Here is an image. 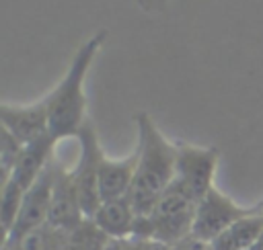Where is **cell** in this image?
Masks as SVG:
<instances>
[{
	"instance_id": "6da1fadb",
	"label": "cell",
	"mask_w": 263,
	"mask_h": 250,
	"mask_svg": "<svg viewBox=\"0 0 263 250\" xmlns=\"http://www.w3.org/2000/svg\"><path fill=\"white\" fill-rule=\"evenodd\" d=\"M136 125L138 164L127 199L138 215H148L177 176V143L160 133L148 113H138Z\"/></svg>"
},
{
	"instance_id": "7a4b0ae2",
	"label": "cell",
	"mask_w": 263,
	"mask_h": 250,
	"mask_svg": "<svg viewBox=\"0 0 263 250\" xmlns=\"http://www.w3.org/2000/svg\"><path fill=\"white\" fill-rule=\"evenodd\" d=\"M105 39L107 31H99L92 37H88L74 53L66 76L45 96L49 111V133L58 141L64 137H76L82 125L88 121L84 80Z\"/></svg>"
},
{
	"instance_id": "3957f363",
	"label": "cell",
	"mask_w": 263,
	"mask_h": 250,
	"mask_svg": "<svg viewBox=\"0 0 263 250\" xmlns=\"http://www.w3.org/2000/svg\"><path fill=\"white\" fill-rule=\"evenodd\" d=\"M197 203L199 199L175 178L152 211L148 215H138L134 238H148L166 246L179 244L193 232Z\"/></svg>"
},
{
	"instance_id": "277c9868",
	"label": "cell",
	"mask_w": 263,
	"mask_h": 250,
	"mask_svg": "<svg viewBox=\"0 0 263 250\" xmlns=\"http://www.w3.org/2000/svg\"><path fill=\"white\" fill-rule=\"evenodd\" d=\"M76 137L80 141V156H78L76 166L72 168V176H74V184L78 191L82 211L86 217H92L101 205L99 170H101V158L105 152L101 150V143H99V137H97V131L90 119L82 125Z\"/></svg>"
},
{
	"instance_id": "5b68a950",
	"label": "cell",
	"mask_w": 263,
	"mask_h": 250,
	"mask_svg": "<svg viewBox=\"0 0 263 250\" xmlns=\"http://www.w3.org/2000/svg\"><path fill=\"white\" fill-rule=\"evenodd\" d=\"M255 205L245 207L238 205L234 199H230L226 193H222L216 184L199 199L197 203V213L193 221V232L191 236L212 244L228 225H232L236 219L249 215Z\"/></svg>"
},
{
	"instance_id": "8992f818",
	"label": "cell",
	"mask_w": 263,
	"mask_h": 250,
	"mask_svg": "<svg viewBox=\"0 0 263 250\" xmlns=\"http://www.w3.org/2000/svg\"><path fill=\"white\" fill-rule=\"evenodd\" d=\"M220 162L218 148H201L191 143H177V180L185 184L197 199H201L212 186Z\"/></svg>"
},
{
	"instance_id": "52a82bcc",
	"label": "cell",
	"mask_w": 263,
	"mask_h": 250,
	"mask_svg": "<svg viewBox=\"0 0 263 250\" xmlns=\"http://www.w3.org/2000/svg\"><path fill=\"white\" fill-rule=\"evenodd\" d=\"M84 219H86V215H84L80 199H78L72 170H68L64 164L55 162V178H53L47 223L53 227H60L64 232H72Z\"/></svg>"
},
{
	"instance_id": "ba28073f",
	"label": "cell",
	"mask_w": 263,
	"mask_h": 250,
	"mask_svg": "<svg viewBox=\"0 0 263 250\" xmlns=\"http://www.w3.org/2000/svg\"><path fill=\"white\" fill-rule=\"evenodd\" d=\"M0 123L23 145L49 133V111L45 96L33 105H0Z\"/></svg>"
},
{
	"instance_id": "9c48e42d",
	"label": "cell",
	"mask_w": 263,
	"mask_h": 250,
	"mask_svg": "<svg viewBox=\"0 0 263 250\" xmlns=\"http://www.w3.org/2000/svg\"><path fill=\"white\" fill-rule=\"evenodd\" d=\"M55 158L51 160V164L41 172V176L25 191L23 197V205L16 217V223L12 227V232L8 236H16L23 234L27 230L39 227L43 223H47V215H49V205H51V191H53V178H55ZM4 236V238H8Z\"/></svg>"
},
{
	"instance_id": "30bf717a",
	"label": "cell",
	"mask_w": 263,
	"mask_h": 250,
	"mask_svg": "<svg viewBox=\"0 0 263 250\" xmlns=\"http://www.w3.org/2000/svg\"><path fill=\"white\" fill-rule=\"evenodd\" d=\"M55 143L58 139L47 133L31 143H27L12 168V174L8 176L10 180H14L18 186H23L25 191L41 176V172L51 164V160L55 158L53 156V150H55ZM6 180V178H4Z\"/></svg>"
},
{
	"instance_id": "8fae6325",
	"label": "cell",
	"mask_w": 263,
	"mask_h": 250,
	"mask_svg": "<svg viewBox=\"0 0 263 250\" xmlns=\"http://www.w3.org/2000/svg\"><path fill=\"white\" fill-rule=\"evenodd\" d=\"M90 219L111 240H125V238H134L138 213L129 203V199L121 197V199L101 201L99 209Z\"/></svg>"
},
{
	"instance_id": "7c38bea8",
	"label": "cell",
	"mask_w": 263,
	"mask_h": 250,
	"mask_svg": "<svg viewBox=\"0 0 263 250\" xmlns=\"http://www.w3.org/2000/svg\"><path fill=\"white\" fill-rule=\"evenodd\" d=\"M138 154L125 158H109L103 154L101 158V170H99V189H101V201L109 199H121L129 195L134 174H136Z\"/></svg>"
},
{
	"instance_id": "4fadbf2b",
	"label": "cell",
	"mask_w": 263,
	"mask_h": 250,
	"mask_svg": "<svg viewBox=\"0 0 263 250\" xmlns=\"http://www.w3.org/2000/svg\"><path fill=\"white\" fill-rule=\"evenodd\" d=\"M261 236H263V201H259L249 215L228 225L210 246L212 250H253Z\"/></svg>"
},
{
	"instance_id": "5bb4252c",
	"label": "cell",
	"mask_w": 263,
	"mask_h": 250,
	"mask_svg": "<svg viewBox=\"0 0 263 250\" xmlns=\"http://www.w3.org/2000/svg\"><path fill=\"white\" fill-rule=\"evenodd\" d=\"M4 248L8 250H66L68 246V232L43 223L39 227L27 230L16 236L4 238Z\"/></svg>"
},
{
	"instance_id": "9a60e30c",
	"label": "cell",
	"mask_w": 263,
	"mask_h": 250,
	"mask_svg": "<svg viewBox=\"0 0 263 250\" xmlns=\"http://www.w3.org/2000/svg\"><path fill=\"white\" fill-rule=\"evenodd\" d=\"M111 238L105 236L90 217H86L78 227L68 232L66 250H107Z\"/></svg>"
},
{
	"instance_id": "2e32d148",
	"label": "cell",
	"mask_w": 263,
	"mask_h": 250,
	"mask_svg": "<svg viewBox=\"0 0 263 250\" xmlns=\"http://www.w3.org/2000/svg\"><path fill=\"white\" fill-rule=\"evenodd\" d=\"M23 197H25V189L18 186L14 180L6 178L2 180V189H0V219H2V230L4 236H8L16 223L21 205H23Z\"/></svg>"
},
{
	"instance_id": "e0dca14e",
	"label": "cell",
	"mask_w": 263,
	"mask_h": 250,
	"mask_svg": "<svg viewBox=\"0 0 263 250\" xmlns=\"http://www.w3.org/2000/svg\"><path fill=\"white\" fill-rule=\"evenodd\" d=\"M23 148L25 145L12 133H8L2 127V131H0V170H2V180L12 174V168H14L16 160H18Z\"/></svg>"
},
{
	"instance_id": "ac0fdd59",
	"label": "cell",
	"mask_w": 263,
	"mask_h": 250,
	"mask_svg": "<svg viewBox=\"0 0 263 250\" xmlns=\"http://www.w3.org/2000/svg\"><path fill=\"white\" fill-rule=\"evenodd\" d=\"M107 250H171V246L148 238H125V240H111Z\"/></svg>"
},
{
	"instance_id": "d6986e66",
	"label": "cell",
	"mask_w": 263,
	"mask_h": 250,
	"mask_svg": "<svg viewBox=\"0 0 263 250\" xmlns=\"http://www.w3.org/2000/svg\"><path fill=\"white\" fill-rule=\"evenodd\" d=\"M171 250H212V246L201 242V240H197V238H193V236H189V238L181 240L179 244L171 246Z\"/></svg>"
},
{
	"instance_id": "ffe728a7",
	"label": "cell",
	"mask_w": 263,
	"mask_h": 250,
	"mask_svg": "<svg viewBox=\"0 0 263 250\" xmlns=\"http://www.w3.org/2000/svg\"><path fill=\"white\" fill-rule=\"evenodd\" d=\"M136 2L144 12H160L168 4V0H136Z\"/></svg>"
},
{
	"instance_id": "44dd1931",
	"label": "cell",
	"mask_w": 263,
	"mask_h": 250,
	"mask_svg": "<svg viewBox=\"0 0 263 250\" xmlns=\"http://www.w3.org/2000/svg\"><path fill=\"white\" fill-rule=\"evenodd\" d=\"M253 250H263V236L259 238V242L255 244V248H253Z\"/></svg>"
}]
</instances>
